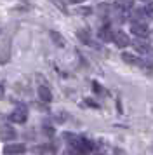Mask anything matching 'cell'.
<instances>
[{"label": "cell", "mask_w": 153, "mask_h": 155, "mask_svg": "<svg viewBox=\"0 0 153 155\" xmlns=\"http://www.w3.org/2000/svg\"><path fill=\"white\" fill-rule=\"evenodd\" d=\"M97 35H99V38L104 40V42H111V40H113V31H111L110 26H103V28H99Z\"/></svg>", "instance_id": "obj_7"}, {"label": "cell", "mask_w": 153, "mask_h": 155, "mask_svg": "<svg viewBox=\"0 0 153 155\" xmlns=\"http://www.w3.org/2000/svg\"><path fill=\"white\" fill-rule=\"evenodd\" d=\"M96 155H103V153H96Z\"/></svg>", "instance_id": "obj_19"}, {"label": "cell", "mask_w": 153, "mask_h": 155, "mask_svg": "<svg viewBox=\"0 0 153 155\" xmlns=\"http://www.w3.org/2000/svg\"><path fill=\"white\" fill-rule=\"evenodd\" d=\"M145 16H146L145 9H141V11H134L131 18L134 19V23H138V25H143V19H145Z\"/></svg>", "instance_id": "obj_10"}, {"label": "cell", "mask_w": 153, "mask_h": 155, "mask_svg": "<svg viewBox=\"0 0 153 155\" xmlns=\"http://www.w3.org/2000/svg\"><path fill=\"white\" fill-rule=\"evenodd\" d=\"M145 12H146V16H148V18H151V19H153V2H148V4H146Z\"/></svg>", "instance_id": "obj_14"}, {"label": "cell", "mask_w": 153, "mask_h": 155, "mask_svg": "<svg viewBox=\"0 0 153 155\" xmlns=\"http://www.w3.org/2000/svg\"><path fill=\"white\" fill-rule=\"evenodd\" d=\"M134 49L138 51V52H141V54H145V56H148L150 54V47H148V44L143 42V40H134Z\"/></svg>", "instance_id": "obj_8"}, {"label": "cell", "mask_w": 153, "mask_h": 155, "mask_svg": "<svg viewBox=\"0 0 153 155\" xmlns=\"http://www.w3.org/2000/svg\"><path fill=\"white\" fill-rule=\"evenodd\" d=\"M78 38H80V40H82L83 44H92L90 42V38H89V33H87V31H78Z\"/></svg>", "instance_id": "obj_13"}, {"label": "cell", "mask_w": 153, "mask_h": 155, "mask_svg": "<svg viewBox=\"0 0 153 155\" xmlns=\"http://www.w3.org/2000/svg\"><path fill=\"white\" fill-rule=\"evenodd\" d=\"M0 98H4V84L0 82Z\"/></svg>", "instance_id": "obj_17"}, {"label": "cell", "mask_w": 153, "mask_h": 155, "mask_svg": "<svg viewBox=\"0 0 153 155\" xmlns=\"http://www.w3.org/2000/svg\"><path fill=\"white\" fill-rule=\"evenodd\" d=\"M28 119V110L24 106H19V108H16L12 113H11V120L16 122V124H24Z\"/></svg>", "instance_id": "obj_1"}, {"label": "cell", "mask_w": 153, "mask_h": 155, "mask_svg": "<svg viewBox=\"0 0 153 155\" xmlns=\"http://www.w3.org/2000/svg\"><path fill=\"white\" fill-rule=\"evenodd\" d=\"M14 138H16L14 127H11L9 124H0V140L2 141H12Z\"/></svg>", "instance_id": "obj_3"}, {"label": "cell", "mask_w": 153, "mask_h": 155, "mask_svg": "<svg viewBox=\"0 0 153 155\" xmlns=\"http://www.w3.org/2000/svg\"><path fill=\"white\" fill-rule=\"evenodd\" d=\"M113 40H115V44H117L118 47H125V45H129V44H131L127 33H124V31H117V33L113 35Z\"/></svg>", "instance_id": "obj_4"}, {"label": "cell", "mask_w": 153, "mask_h": 155, "mask_svg": "<svg viewBox=\"0 0 153 155\" xmlns=\"http://www.w3.org/2000/svg\"><path fill=\"white\" fill-rule=\"evenodd\" d=\"M87 105H90V106H96V108H97V103H94V101H90V99H87Z\"/></svg>", "instance_id": "obj_18"}, {"label": "cell", "mask_w": 153, "mask_h": 155, "mask_svg": "<svg viewBox=\"0 0 153 155\" xmlns=\"http://www.w3.org/2000/svg\"><path fill=\"white\" fill-rule=\"evenodd\" d=\"M38 99L44 101V103H50L52 101V92H50V89L45 87V85H40L38 87Z\"/></svg>", "instance_id": "obj_5"}, {"label": "cell", "mask_w": 153, "mask_h": 155, "mask_svg": "<svg viewBox=\"0 0 153 155\" xmlns=\"http://www.w3.org/2000/svg\"><path fill=\"white\" fill-rule=\"evenodd\" d=\"M131 30H132V33H134V35L143 37V38H145V37L148 35V26H146L145 23H143V25H138V23H132Z\"/></svg>", "instance_id": "obj_6"}, {"label": "cell", "mask_w": 153, "mask_h": 155, "mask_svg": "<svg viewBox=\"0 0 153 155\" xmlns=\"http://www.w3.org/2000/svg\"><path fill=\"white\" fill-rule=\"evenodd\" d=\"M92 89H94L96 92H103V89H101V85H97V82H94V84H92Z\"/></svg>", "instance_id": "obj_16"}, {"label": "cell", "mask_w": 153, "mask_h": 155, "mask_svg": "<svg viewBox=\"0 0 153 155\" xmlns=\"http://www.w3.org/2000/svg\"><path fill=\"white\" fill-rule=\"evenodd\" d=\"M26 152V147L23 143H9L4 147V153L5 155H19Z\"/></svg>", "instance_id": "obj_2"}, {"label": "cell", "mask_w": 153, "mask_h": 155, "mask_svg": "<svg viewBox=\"0 0 153 155\" xmlns=\"http://www.w3.org/2000/svg\"><path fill=\"white\" fill-rule=\"evenodd\" d=\"M151 37H153V33H151Z\"/></svg>", "instance_id": "obj_20"}, {"label": "cell", "mask_w": 153, "mask_h": 155, "mask_svg": "<svg viewBox=\"0 0 153 155\" xmlns=\"http://www.w3.org/2000/svg\"><path fill=\"white\" fill-rule=\"evenodd\" d=\"M132 5H134V4H132V2H117V4H115V7L122 9V11H124V12H127V11H129V9H132Z\"/></svg>", "instance_id": "obj_11"}, {"label": "cell", "mask_w": 153, "mask_h": 155, "mask_svg": "<svg viewBox=\"0 0 153 155\" xmlns=\"http://www.w3.org/2000/svg\"><path fill=\"white\" fill-rule=\"evenodd\" d=\"M122 59H124L125 63H129V64H146L145 61H141V59H138L136 56L127 54V52H124V54H122Z\"/></svg>", "instance_id": "obj_9"}, {"label": "cell", "mask_w": 153, "mask_h": 155, "mask_svg": "<svg viewBox=\"0 0 153 155\" xmlns=\"http://www.w3.org/2000/svg\"><path fill=\"white\" fill-rule=\"evenodd\" d=\"M63 155H78V152H76L75 148H68V150L63 152Z\"/></svg>", "instance_id": "obj_15"}, {"label": "cell", "mask_w": 153, "mask_h": 155, "mask_svg": "<svg viewBox=\"0 0 153 155\" xmlns=\"http://www.w3.org/2000/svg\"><path fill=\"white\" fill-rule=\"evenodd\" d=\"M50 37L54 38V42L57 44L59 47H63V45H64V40H63V37L59 35V33H56V31H50Z\"/></svg>", "instance_id": "obj_12"}]
</instances>
